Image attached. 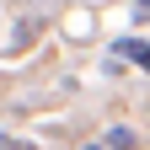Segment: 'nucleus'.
I'll return each mask as SVG.
<instances>
[{"mask_svg":"<svg viewBox=\"0 0 150 150\" xmlns=\"http://www.w3.org/2000/svg\"><path fill=\"white\" fill-rule=\"evenodd\" d=\"M0 150H32V145H22V139H11V134H0Z\"/></svg>","mask_w":150,"mask_h":150,"instance_id":"20e7f679","label":"nucleus"},{"mask_svg":"<svg viewBox=\"0 0 150 150\" xmlns=\"http://www.w3.org/2000/svg\"><path fill=\"white\" fill-rule=\"evenodd\" d=\"M102 145L107 150H139L145 139H139V129H129V123H107L102 129Z\"/></svg>","mask_w":150,"mask_h":150,"instance_id":"f257e3e1","label":"nucleus"},{"mask_svg":"<svg viewBox=\"0 0 150 150\" xmlns=\"http://www.w3.org/2000/svg\"><path fill=\"white\" fill-rule=\"evenodd\" d=\"M112 54H123V59H134L139 70H150V38H118Z\"/></svg>","mask_w":150,"mask_h":150,"instance_id":"f03ea898","label":"nucleus"},{"mask_svg":"<svg viewBox=\"0 0 150 150\" xmlns=\"http://www.w3.org/2000/svg\"><path fill=\"white\" fill-rule=\"evenodd\" d=\"M86 150H107V145H102V139H91V145H86Z\"/></svg>","mask_w":150,"mask_h":150,"instance_id":"39448f33","label":"nucleus"},{"mask_svg":"<svg viewBox=\"0 0 150 150\" xmlns=\"http://www.w3.org/2000/svg\"><path fill=\"white\" fill-rule=\"evenodd\" d=\"M134 22H150V0H134Z\"/></svg>","mask_w":150,"mask_h":150,"instance_id":"7ed1b4c3","label":"nucleus"}]
</instances>
